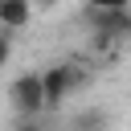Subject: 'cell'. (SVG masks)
I'll use <instances>...</instances> for the list:
<instances>
[{"label":"cell","instance_id":"6da1fadb","mask_svg":"<svg viewBox=\"0 0 131 131\" xmlns=\"http://www.w3.org/2000/svg\"><path fill=\"white\" fill-rule=\"evenodd\" d=\"M78 86H82L78 66H66V61L45 66V70H41V102H45V115H57Z\"/></svg>","mask_w":131,"mask_h":131},{"label":"cell","instance_id":"7a4b0ae2","mask_svg":"<svg viewBox=\"0 0 131 131\" xmlns=\"http://www.w3.org/2000/svg\"><path fill=\"white\" fill-rule=\"evenodd\" d=\"M8 102L16 111V119H37L45 115V102H41V74L37 70H25L8 82Z\"/></svg>","mask_w":131,"mask_h":131},{"label":"cell","instance_id":"3957f363","mask_svg":"<svg viewBox=\"0 0 131 131\" xmlns=\"http://www.w3.org/2000/svg\"><path fill=\"white\" fill-rule=\"evenodd\" d=\"M90 25H94V41L106 45V41H123L131 33V8H106V12H90Z\"/></svg>","mask_w":131,"mask_h":131},{"label":"cell","instance_id":"277c9868","mask_svg":"<svg viewBox=\"0 0 131 131\" xmlns=\"http://www.w3.org/2000/svg\"><path fill=\"white\" fill-rule=\"evenodd\" d=\"M29 20H33V0H0V33L25 29Z\"/></svg>","mask_w":131,"mask_h":131},{"label":"cell","instance_id":"5b68a950","mask_svg":"<svg viewBox=\"0 0 131 131\" xmlns=\"http://www.w3.org/2000/svg\"><path fill=\"white\" fill-rule=\"evenodd\" d=\"M106 127H111V115H106V111H98V106L78 111V115L70 119V131H106Z\"/></svg>","mask_w":131,"mask_h":131},{"label":"cell","instance_id":"8992f818","mask_svg":"<svg viewBox=\"0 0 131 131\" xmlns=\"http://www.w3.org/2000/svg\"><path fill=\"white\" fill-rule=\"evenodd\" d=\"M86 12H106V8H131V0H82Z\"/></svg>","mask_w":131,"mask_h":131},{"label":"cell","instance_id":"52a82bcc","mask_svg":"<svg viewBox=\"0 0 131 131\" xmlns=\"http://www.w3.org/2000/svg\"><path fill=\"white\" fill-rule=\"evenodd\" d=\"M12 131H53V127L45 123V115H37V119H16Z\"/></svg>","mask_w":131,"mask_h":131},{"label":"cell","instance_id":"ba28073f","mask_svg":"<svg viewBox=\"0 0 131 131\" xmlns=\"http://www.w3.org/2000/svg\"><path fill=\"white\" fill-rule=\"evenodd\" d=\"M8 61H12V37H8V33H0V70H4Z\"/></svg>","mask_w":131,"mask_h":131},{"label":"cell","instance_id":"9c48e42d","mask_svg":"<svg viewBox=\"0 0 131 131\" xmlns=\"http://www.w3.org/2000/svg\"><path fill=\"white\" fill-rule=\"evenodd\" d=\"M37 4H57V0H37Z\"/></svg>","mask_w":131,"mask_h":131}]
</instances>
